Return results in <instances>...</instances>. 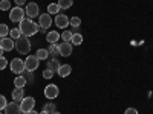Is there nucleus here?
Listing matches in <instances>:
<instances>
[{
  "mask_svg": "<svg viewBox=\"0 0 153 114\" xmlns=\"http://www.w3.org/2000/svg\"><path fill=\"white\" fill-rule=\"evenodd\" d=\"M25 14H26L28 18H35V17H38V15H40V11H38V5L34 3V2L28 3V6L25 8Z\"/></svg>",
  "mask_w": 153,
  "mask_h": 114,
  "instance_id": "obj_7",
  "label": "nucleus"
},
{
  "mask_svg": "<svg viewBox=\"0 0 153 114\" xmlns=\"http://www.w3.org/2000/svg\"><path fill=\"white\" fill-rule=\"evenodd\" d=\"M8 9H11L9 0H2V2H0V11H8Z\"/></svg>",
  "mask_w": 153,
  "mask_h": 114,
  "instance_id": "obj_27",
  "label": "nucleus"
},
{
  "mask_svg": "<svg viewBox=\"0 0 153 114\" xmlns=\"http://www.w3.org/2000/svg\"><path fill=\"white\" fill-rule=\"evenodd\" d=\"M0 47H2L5 52H11V50L16 47V43H14L12 38L5 37V38H0Z\"/></svg>",
  "mask_w": 153,
  "mask_h": 114,
  "instance_id": "obj_11",
  "label": "nucleus"
},
{
  "mask_svg": "<svg viewBox=\"0 0 153 114\" xmlns=\"http://www.w3.org/2000/svg\"><path fill=\"white\" fill-rule=\"evenodd\" d=\"M35 56H37L38 59H48V58H49V53H48L46 49H38L37 53H35Z\"/></svg>",
  "mask_w": 153,
  "mask_h": 114,
  "instance_id": "obj_23",
  "label": "nucleus"
},
{
  "mask_svg": "<svg viewBox=\"0 0 153 114\" xmlns=\"http://www.w3.org/2000/svg\"><path fill=\"white\" fill-rule=\"evenodd\" d=\"M60 6H58V3H51V5H48V14H58L60 12Z\"/></svg>",
  "mask_w": 153,
  "mask_h": 114,
  "instance_id": "obj_21",
  "label": "nucleus"
},
{
  "mask_svg": "<svg viewBox=\"0 0 153 114\" xmlns=\"http://www.w3.org/2000/svg\"><path fill=\"white\" fill-rule=\"evenodd\" d=\"M74 5V0H58V6L61 9H69Z\"/></svg>",
  "mask_w": 153,
  "mask_h": 114,
  "instance_id": "obj_22",
  "label": "nucleus"
},
{
  "mask_svg": "<svg viewBox=\"0 0 153 114\" xmlns=\"http://www.w3.org/2000/svg\"><path fill=\"white\" fill-rule=\"evenodd\" d=\"M52 76H54V72L51 70V69L43 70V78H45V79H52Z\"/></svg>",
  "mask_w": 153,
  "mask_h": 114,
  "instance_id": "obj_30",
  "label": "nucleus"
},
{
  "mask_svg": "<svg viewBox=\"0 0 153 114\" xmlns=\"http://www.w3.org/2000/svg\"><path fill=\"white\" fill-rule=\"evenodd\" d=\"M71 18H68L65 14H57V17H55V24H57V28H60V29H65V28H68L69 24H71V21H69Z\"/></svg>",
  "mask_w": 153,
  "mask_h": 114,
  "instance_id": "obj_12",
  "label": "nucleus"
},
{
  "mask_svg": "<svg viewBox=\"0 0 153 114\" xmlns=\"http://www.w3.org/2000/svg\"><path fill=\"white\" fill-rule=\"evenodd\" d=\"M26 3V0H16V5L17 6H22V5H25Z\"/></svg>",
  "mask_w": 153,
  "mask_h": 114,
  "instance_id": "obj_34",
  "label": "nucleus"
},
{
  "mask_svg": "<svg viewBox=\"0 0 153 114\" xmlns=\"http://www.w3.org/2000/svg\"><path fill=\"white\" fill-rule=\"evenodd\" d=\"M34 107H35V99H34V97H31V96L25 97V99L22 100V102H20L22 113H25V114H28L29 111H32V110H34Z\"/></svg>",
  "mask_w": 153,
  "mask_h": 114,
  "instance_id": "obj_6",
  "label": "nucleus"
},
{
  "mask_svg": "<svg viewBox=\"0 0 153 114\" xmlns=\"http://www.w3.org/2000/svg\"><path fill=\"white\" fill-rule=\"evenodd\" d=\"M5 114H23L22 113V108H20V104L16 102V100H12L9 102L5 108Z\"/></svg>",
  "mask_w": 153,
  "mask_h": 114,
  "instance_id": "obj_10",
  "label": "nucleus"
},
{
  "mask_svg": "<svg viewBox=\"0 0 153 114\" xmlns=\"http://www.w3.org/2000/svg\"><path fill=\"white\" fill-rule=\"evenodd\" d=\"M9 35H11V38H12V40H19V38L22 37V31H20L19 28H16V29L9 31Z\"/></svg>",
  "mask_w": 153,
  "mask_h": 114,
  "instance_id": "obj_24",
  "label": "nucleus"
},
{
  "mask_svg": "<svg viewBox=\"0 0 153 114\" xmlns=\"http://www.w3.org/2000/svg\"><path fill=\"white\" fill-rule=\"evenodd\" d=\"M69 21H71V24H72L74 28H78L80 24H81V20H80V17H72Z\"/></svg>",
  "mask_w": 153,
  "mask_h": 114,
  "instance_id": "obj_29",
  "label": "nucleus"
},
{
  "mask_svg": "<svg viewBox=\"0 0 153 114\" xmlns=\"http://www.w3.org/2000/svg\"><path fill=\"white\" fill-rule=\"evenodd\" d=\"M16 49L17 52L22 55H28L29 50H31V41H29V37L26 35H22L19 40H16Z\"/></svg>",
  "mask_w": 153,
  "mask_h": 114,
  "instance_id": "obj_2",
  "label": "nucleus"
},
{
  "mask_svg": "<svg viewBox=\"0 0 153 114\" xmlns=\"http://www.w3.org/2000/svg\"><path fill=\"white\" fill-rule=\"evenodd\" d=\"M0 114H2V113H0Z\"/></svg>",
  "mask_w": 153,
  "mask_h": 114,
  "instance_id": "obj_39",
  "label": "nucleus"
},
{
  "mask_svg": "<svg viewBox=\"0 0 153 114\" xmlns=\"http://www.w3.org/2000/svg\"><path fill=\"white\" fill-rule=\"evenodd\" d=\"M19 29L22 31V35L32 37V35H35L38 31H40V26H38V23L32 21V18L25 17V18L20 21V26H19Z\"/></svg>",
  "mask_w": 153,
  "mask_h": 114,
  "instance_id": "obj_1",
  "label": "nucleus"
},
{
  "mask_svg": "<svg viewBox=\"0 0 153 114\" xmlns=\"http://www.w3.org/2000/svg\"><path fill=\"white\" fill-rule=\"evenodd\" d=\"M124 114H138V110L133 108V107H130V108H127V110L124 111Z\"/></svg>",
  "mask_w": 153,
  "mask_h": 114,
  "instance_id": "obj_33",
  "label": "nucleus"
},
{
  "mask_svg": "<svg viewBox=\"0 0 153 114\" xmlns=\"http://www.w3.org/2000/svg\"><path fill=\"white\" fill-rule=\"evenodd\" d=\"M38 114H49V113H46V111H42V113H38Z\"/></svg>",
  "mask_w": 153,
  "mask_h": 114,
  "instance_id": "obj_37",
  "label": "nucleus"
},
{
  "mask_svg": "<svg viewBox=\"0 0 153 114\" xmlns=\"http://www.w3.org/2000/svg\"><path fill=\"white\" fill-rule=\"evenodd\" d=\"M26 84H28V81L25 79L22 75H20V76H17V78L14 79V85H16V87H19V88H23Z\"/></svg>",
  "mask_w": 153,
  "mask_h": 114,
  "instance_id": "obj_20",
  "label": "nucleus"
},
{
  "mask_svg": "<svg viewBox=\"0 0 153 114\" xmlns=\"http://www.w3.org/2000/svg\"><path fill=\"white\" fill-rule=\"evenodd\" d=\"M46 50H48V53H49V55H52V56L60 55V46H58L57 43H52V44H51Z\"/></svg>",
  "mask_w": 153,
  "mask_h": 114,
  "instance_id": "obj_18",
  "label": "nucleus"
},
{
  "mask_svg": "<svg viewBox=\"0 0 153 114\" xmlns=\"http://www.w3.org/2000/svg\"><path fill=\"white\" fill-rule=\"evenodd\" d=\"M8 66V59L5 56H0V70H5Z\"/></svg>",
  "mask_w": 153,
  "mask_h": 114,
  "instance_id": "obj_32",
  "label": "nucleus"
},
{
  "mask_svg": "<svg viewBox=\"0 0 153 114\" xmlns=\"http://www.w3.org/2000/svg\"><path fill=\"white\" fill-rule=\"evenodd\" d=\"M58 40H60V34H58L57 31H49V32L46 34V41H48L49 44L57 43Z\"/></svg>",
  "mask_w": 153,
  "mask_h": 114,
  "instance_id": "obj_16",
  "label": "nucleus"
},
{
  "mask_svg": "<svg viewBox=\"0 0 153 114\" xmlns=\"http://www.w3.org/2000/svg\"><path fill=\"white\" fill-rule=\"evenodd\" d=\"M38 66H40V59L35 55H28V58L25 59V70L26 72H34L38 69Z\"/></svg>",
  "mask_w": 153,
  "mask_h": 114,
  "instance_id": "obj_4",
  "label": "nucleus"
},
{
  "mask_svg": "<svg viewBox=\"0 0 153 114\" xmlns=\"http://www.w3.org/2000/svg\"><path fill=\"white\" fill-rule=\"evenodd\" d=\"M58 93H60L58 87L54 85V84H49V85L45 87V96H46L48 99H55V97L58 96Z\"/></svg>",
  "mask_w": 153,
  "mask_h": 114,
  "instance_id": "obj_9",
  "label": "nucleus"
},
{
  "mask_svg": "<svg viewBox=\"0 0 153 114\" xmlns=\"http://www.w3.org/2000/svg\"><path fill=\"white\" fill-rule=\"evenodd\" d=\"M25 9L22 6H14L9 9V20L14 21V23H20L23 18H25Z\"/></svg>",
  "mask_w": 153,
  "mask_h": 114,
  "instance_id": "obj_3",
  "label": "nucleus"
},
{
  "mask_svg": "<svg viewBox=\"0 0 153 114\" xmlns=\"http://www.w3.org/2000/svg\"><path fill=\"white\" fill-rule=\"evenodd\" d=\"M9 67H11V72H12V73H16V75H22V73L25 72V61H23V59H20V58H14V59L11 61Z\"/></svg>",
  "mask_w": 153,
  "mask_h": 114,
  "instance_id": "obj_5",
  "label": "nucleus"
},
{
  "mask_svg": "<svg viewBox=\"0 0 153 114\" xmlns=\"http://www.w3.org/2000/svg\"><path fill=\"white\" fill-rule=\"evenodd\" d=\"M52 114H60V113H57V111H55V113H52Z\"/></svg>",
  "mask_w": 153,
  "mask_h": 114,
  "instance_id": "obj_38",
  "label": "nucleus"
},
{
  "mask_svg": "<svg viewBox=\"0 0 153 114\" xmlns=\"http://www.w3.org/2000/svg\"><path fill=\"white\" fill-rule=\"evenodd\" d=\"M58 46H60V55H61V56L66 58V56H71V55H72V46H74V44H72L71 41H63V43L58 44Z\"/></svg>",
  "mask_w": 153,
  "mask_h": 114,
  "instance_id": "obj_13",
  "label": "nucleus"
},
{
  "mask_svg": "<svg viewBox=\"0 0 153 114\" xmlns=\"http://www.w3.org/2000/svg\"><path fill=\"white\" fill-rule=\"evenodd\" d=\"M43 111H46V113H49V114H52V113H55V105H54V104H46L45 108H43Z\"/></svg>",
  "mask_w": 153,
  "mask_h": 114,
  "instance_id": "obj_28",
  "label": "nucleus"
},
{
  "mask_svg": "<svg viewBox=\"0 0 153 114\" xmlns=\"http://www.w3.org/2000/svg\"><path fill=\"white\" fill-rule=\"evenodd\" d=\"M71 72H72V67L69 64H65V66H60V69H58L57 73L61 76V78H66V76L71 75Z\"/></svg>",
  "mask_w": 153,
  "mask_h": 114,
  "instance_id": "obj_17",
  "label": "nucleus"
},
{
  "mask_svg": "<svg viewBox=\"0 0 153 114\" xmlns=\"http://www.w3.org/2000/svg\"><path fill=\"white\" fill-rule=\"evenodd\" d=\"M6 105H8V102H6V97H5L3 94H0V111L5 110V108H6Z\"/></svg>",
  "mask_w": 153,
  "mask_h": 114,
  "instance_id": "obj_31",
  "label": "nucleus"
},
{
  "mask_svg": "<svg viewBox=\"0 0 153 114\" xmlns=\"http://www.w3.org/2000/svg\"><path fill=\"white\" fill-rule=\"evenodd\" d=\"M28 114H38V113H37V111H35V110H32V111H29V113H28Z\"/></svg>",
  "mask_w": 153,
  "mask_h": 114,
  "instance_id": "obj_35",
  "label": "nucleus"
},
{
  "mask_svg": "<svg viewBox=\"0 0 153 114\" xmlns=\"http://www.w3.org/2000/svg\"><path fill=\"white\" fill-rule=\"evenodd\" d=\"M60 61H58V58H55V56H51V58H48V69H51L54 73H57L58 72V69H60Z\"/></svg>",
  "mask_w": 153,
  "mask_h": 114,
  "instance_id": "obj_14",
  "label": "nucleus"
},
{
  "mask_svg": "<svg viewBox=\"0 0 153 114\" xmlns=\"http://www.w3.org/2000/svg\"><path fill=\"white\" fill-rule=\"evenodd\" d=\"M12 99L16 100V102H22V100L25 99V91H23V88H19V87H16L14 88V91H12Z\"/></svg>",
  "mask_w": 153,
  "mask_h": 114,
  "instance_id": "obj_15",
  "label": "nucleus"
},
{
  "mask_svg": "<svg viewBox=\"0 0 153 114\" xmlns=\"http://www.w3.org/2000/svg\"><path fill=\"white\" fill-rule=\"evenodd\" d=\"M38 26H40L42 29H49L51 26H52V17H51V14H40Z\"/></svg>",
  "mask_w": 153,
  "mask_h": 114,
  "instance_id": "obj_8",
  "label": "nucleus"
},
{
  "mask_svg": "<svg viewBox=\"0 0 153 114\" xmlns=\"http://www.w3.org/2000/svg\"><path fill=\"white\" fill-rule=\"evenodd\" d=\"M3 52H5V50H3L2 47H0V56H3Z\"/></svg>",
  "mask_w": 153,
  "mask_h": 114,
  "instance_id": "obj_36",
  "label": "nucleus"
},
{
  "mask_svg": "<svg viewBox=\"0 0 153 114\" xmlns=\"http://www.w3.org/2000/svg\"><path fill=\"white\" fill-rule=\"evenodd\" d=\"M60 38L63 41H71L72 40V32L71 31H65L63 34H60Z\"/></svg>",
  "mask_w": 153,
  "mask_h": 114,
  "instance_id": "obj_25",
  "label": "nucleus"
},
{
  "mask_svg": "<svg viewBox=\"0 0 153 114\" xmlns=\"http://www.w3.org/2000/svg\"><path fill=\"white\" fill-rule=\"evenodd\" d=\"M71 43H72L74 46H80V44L83 43V35H81V34H72Z\"/></svg>",
  "mask_w": 153,
  "mask_h": 114,
  "instance_id": "obj_19",
  "label": "nucleus"
},
{
  "mask_svg": "<svg viewBox=\"0 0 153 114\" xmlns=\"http://www.w3.org/2000/svg\"><path fill=\"white\" fill-rule=\"evenodd\" d=\"M8 34H9V29H8V26L2 23V24H0V38H5Z\"/></svg>",
  "mask_w": 153,
  "mask_h": 114,
  "instance_id": "obj_26",
  "label": "nucleus"
}]
</instances>
